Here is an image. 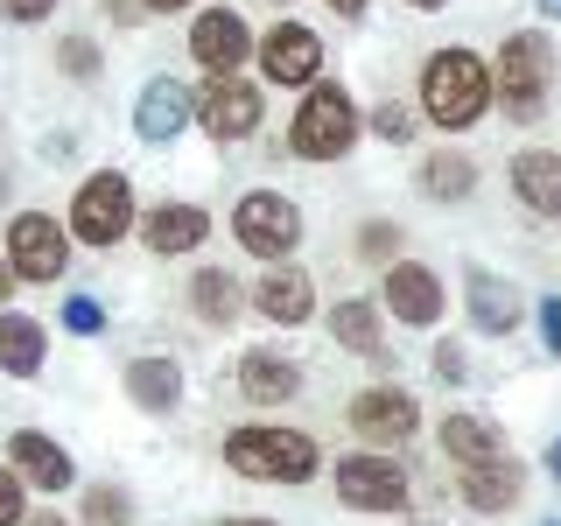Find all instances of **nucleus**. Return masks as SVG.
Here are the masks:
<instances>
[{
  "label": "nucleus",
  "instance_id": "nucleus-1",
  "mask_svg": "<svg viewBox=\"0 0 561 526\" xmlns=\"http://www.w3.org/2000/svg\"><path fill=\"white\" fill-rule=\"evenodd\" d=\"M491 99H499V92H491V64L478 57V49L449 43V49H435V57L421 64V113H428L443 134L478 127Z\"/></svg>",
  "mask_w": 561,
  "mask_h": 526
},
{
  "label": "nucleus",
  "instance_id": "nucleus-2",
  "mask_svg": "<svg viewBox=\"0 0 561 526\" xmlns=\"http://www.w3.org/2000/svg\"><path fill=\"white\" fill-rule=\"evenodd\" d=\"M225 470L253 484H309L323 470V449L309 443L302 428H274V421H253V428L225 435Z\"/></svg>",
  "mask_w": 561,
  "mask_h": 526
},
{
  "label": "nucleus",
  "instance_id": "nucleus-3",
  "mask_svg": "<svg viewBox=\"0 0 561 526\" xmlns=\"http://www.w3.org/2000/svg\"><path fill=\"white\" fill-rule=\"evenodd\" d=\"M358 134H365V119H358L344 84H309L295 119H288V155L295 162H344L358 148Z\"/></svg>",
  "mask_w": 561,
  "mask_h": 526
},
{
  "label": "nucleus",
  "instance_id": "nucleus-4",
  "mask_svg": "<svg viewBox=\"0 0 561 526\" xmlns=\"http://www.w3.org/2000/svg\"><path fill=\"white\" fill-rule=\"evenodd\" d=\"M548 84H554V43L540 28H519L499 43V57H491V92L505 99V113L513 119H534L540 105H548Z\"/></svg>",
  "mask_w": 561,
  "mask_h": 526
},
{
  "label": "nucleus",
  "instance_id": "nucleus-5",
  "mask_svg": "<svg viewBox=\"0 0 561 526\" xmlns=\"http://www.w3.org/2000/svg\"><path fill=\"white\" fill-rule=\"evenodd\" d=\"M232 239H239L253 260L280 267V260L302 245V210L280 197V190H245V197L232 204Z\"/></svg>",
  "mask_w": 561,
  "mask_h": 526
},
{
  "label": "nucleus",
  "instance_id": "nucleus-6",
  "mask_svg": "<svg viewBox=\"0 0 561 526\" xmlns=\"http://www.w3.org/2000/svg\"><path fill=\"white\" fill-rule=\"evenodd\" d=\"M70 232L84 245H119L134 232V183L119 169H99L78 183V197H70Z\"/></svg>",
  "mask_w": 561,
  "mask_h": 526
},
{
  "label": "nucleus",
  "instance_id": "nucleus-7",
  "mask_svg": "<svg viewBox=\"0 0 561 526\" xmlns=\"http://www.w3.org/2000/svg\"><path fill=\"white\" fill-rule=\"evenodd\" d=\"M337 499L351 513H400L408 505V470L393 464V449L337 456Z\"/></svg>",
  "mask_w": 561,
  "mask_h": 526
},
{
  "label": "nucleus",
  "instance_id": "nucleus-8",
  "mask_svg": "<svg viewBox=\"0 0 561 526\" xmlns=\"http://www.w3.org/2000/svg\"><path fill=\"white\" fill-rule=\"evenodd\" d=\"M8 267H14V281H43V288L70 267V239L49 210H22L8 225Z\"/></svg>",
  "mask_w": 561,
  "mask_h": 526
},
{
  "label": "nucleus",
  "instance_id": "nucleus-9",
  "mask_svg": "<svg viewBox=\"0 0 561 526\" xmlns=\"http://www.w3.org/2000/svg\"><path fill=\"white\" fill-rule=\"evenodd\" d=\"M344 421H351L358 443L393 449V443H408V435L421 428V408H414L408 386H365V393H351V414Z\"/></svg>",
  "mask_w": 561,
  "mask_h": 526
},
{
  "label": "nucleus",
  "instance_id": "nucleus-10",
  "mask_svg": "<svg viewBox=\"0 0 561 526\" xmlns=\"http://www.w3.org/2000/svg\"><path fill=\"white\" fill-rule=\"evenodd\" d=\"M253 57H260V78H274V84H323V43H316V28L302 22H274L267 35L253 43Z\"/></svg>",
  "mask_w": 561,
  "mask_h": 526
},
{
  "label": "nucleus",
  "instance_id": "nucleus-11",
  "mask_svg": "<svg viewBox=\"0 0 561 526\" xmlns=\"http://www.w3.org/2000/svg\"><path fill=\"white\" fill-rule=\"evenodd\" d=\"M253 57V28H245L239 8H204L190 22V64L210 70V78H232V70Z\"/></svg>",
  "mask_w": 561,
  "mask_h": 526
},
{
  "label": "nucleus",
  "instance_id": "nucleus-12",
  "mask_svg": "<svg viewBox=\"0 0 561 526\" xmlns=\"http://www.w3.org/2000/svg\"><path fill=\"white\" fill-rule=\"evenodd\" d=\"M197 119H204V134L210 140H245L260 127V84L253 78H210L204 92H197Z\"/></svg>",
  "mask_w": 561,
  "mask_h": 526
},
{
  "label": "nucleus",
  "instance_id": "nucleus-13",
  "mask_svg": "<svg viewBox=\"0 0 561 526\" xmlns=\"http://www.w3.org/2000/svg\"><path fill=\"white\" fill-rule=\"evenodd\" d=\"M379 309H393L400 323L428 330L435 316H443V281H435V267H421V260H393L379 281Z\"/></svg>",
  "mask_w": 561,
  "mask_h": 526
},
{
  "label": "nucleus",
  "instance_id": "nucleus-14",
  "mask_svg": "<svg viewBox=\"0 0 561 526\" xmlns=\"http://www.w3.org/2000/svg\"><path fill=\"white\" fill-rule=\"evenodd\" d=\"M463 302H470V330H478V338H513V330L526 323V295L513 288V281L484 274V267L463 274Z\"/></svg>",
  "mask_w": 561,
  "mask_h": 526
},
{
  "label": "nucleus",
  "instance_id": "nucleus-15",
  "mask_svg": "<svg viewBox=\"0 0 561 526\" xmlns=\"http://www.w3.org/2000/svg\"><path fill=\"white\" fill-rule=\"evenodd\" d=\"M190 113H197V92H190L183 78H148V92L134 105V134L148 140V148H162L190 127Z\"/></svg>",
  "mask_w": 561,
  "mask_h": 526
},
{
  "label": "nucleus",
  "instance_id": "nucleus-16",
  "mask_svg": "<svg viewBox=\"0 0 561 526\" xmlns=\"http://www.w3.org/2000/svg\"><path fill=\"white\" fill-rule=\"evenodd\" d=\"M239 393L253 400V408H280V400L302 393V365H295L288 351H274V344H253L239 358Z\"/></svg>",
  "mask_w": 561,
  "mask_h": 526
},
{
  "label": "nucleus",
  "instance_id": "nucleus-17",
  "mask_svg": "<svg viewBox=\"0 0 561 526\" xmlns=\"http://www.w3.org/2000/svg\"><path fill=\"white\" fill-rule=\"evenodd\" d=\"M456 491H463L470 513H513V505L526 499V464L519 456H499V464L456 470Z\"/></svg>",
  "mask_w": 561,
  "mask_h": 526
},
{
  "label": "nucleus",
  "instance_id": "nucleus-18",
  "mask_svg": "<svg viewBox=\"0 0 561 526\" xmlns=\"http://www.w3.org/2000/svg\"><path fill=\"white\" fill-rule=\"evenodd\" d=\"M253 309L267 316V323H309L316 316V281L302 274V267H288V260H280V267H267L260 274V288H253Z\"/></svg>",
  "mask_w": 561,
  "mask_h": 526
},
{
  "label": "nucleus",
  "instance_id": "nucleus-19",
  "mask_svg": "<svg viewBox=\"0 0 561 526\" xmlns=\"http://www.w3.org/2000/svg\"><path fill=\"white\" fill-rule=\"evenodd\" d=\"M513 197L534 218H561V148H519L513 155Z\"/></svg>",
  "mask_w": 561,
  "mask_h": 526
},
{
  "label": "nucleus",
  "instance_id": "nucleus-20",
  "mask_svg": "<svg viewBox=\"0 0 561 526\" xmlns=\"http://www.w3.org/2000/svg\"><path fill=\"white\" fill-rule=\"evenodd\" d=\"M8 464H14V478L35 484V491H64L70 478H78L70 449H64V443H49V435H35V428H22V435L8 443Z\"/></svg>",
  "mask_w": 561,
  "mask_h": 526
},
{
  "label": "nucleus",
  "instance_id": "nucleus-21",
  "mask_svg": "<svg viewBox=\"0 0 561 526\" xmlns=\"http://www.w3.org/2000/svg\"><path fill=\"white\" fill-rule=\"evenodd\" d=\"M204 232H210V210L204 204H154L148 218H140V245L148 253H190V245H204Z\"/></svg>",
  "mask_w": 561,
  "mask_h": 526
},
{
  "label": "nucleus",
  "instance_id": "nucleus-22",
  "mask_svg": "<svg viewBox=\"0 0 561 526\" xmlns=\"http://www.w3.org/2000/svg\"><path fill=\"white\" fill-rule=\"evenodd\" d=\"M435 443H443V456H449L456 470H478V464H499V456H513V449H505V435L491 428L484 414H443Z\"/></svg>",
  "mask_w": 561,
  "mask_h": 526
},
{
  "label": "nucleus",
  "instance_id": "nucleus-23",
  "mask_svg": "<svg viewBox=\"0 0 561 526\" xmlns=\"http://www.w3.org/2000/svg\"><path fill=\"white\" fill-rule=\"evenodd\" d=\"M127 400L140 414H175V400H183V373H175V358H162V351L127 358Z\"/></svg>",
  "mask_w": 561,
  "mask_h": 526
},
{
  "label": "nucleus",
  "instance_id": "nucleus-24",
  "mask_svg": "<svg viewBox=\"0 0 561 526\" xmlns=\"http://www.w3.org/2000/svg\"><path fill=\"white\" fill-rule=\"evenodd\" d=\"M414 190H421L428 204H463L470 190H478V162H470L463 148H435V155H421Z\"/></svg>",
  "mask_w": 561,
  "mask_h": 526
},
{
  "label": "nucleus",
  "instance_id": "nucleus-25",
  "mask_svg": "<svg viewBox=\"0 0 561 526\" xmlns=\"http://www.w3.org/2000/svg\"><path fill=\"white\" fill-rule=\"evenodd\" d=\"M43 358H49L43 323L22 316V309H0V373H8V379H35V373H43Z\"/></svg>",
  "mask_w": 561,
  "mask_h": 526
},
{
  "label": "nucleus",
  "instance_id": "nucleus-26",
  "mask_svg": "<svg viewBox=\"0 0 561 526\" xmlns=\"http://www.w3.org/2000/svg\"><path fill=\"white\" fill-rule=\"evenodd\" d=\"M190 309H197V323H210V330H232L245 316V295L225 267H197L190 274Z\"/></svg>",
  "mask_w": 561,
  "mask_h": 526
},
{
  "label": "nucleus",
  "instance_id": "nucleus-27",
  "mask_svg": "<svg viewBox=\"0 0 561 526\" xmlns=\"http://www.w3.org/2000/svg\"><path fill=\"white\" fill-rule=\"evenodd\" d=\"M379 295H344L337 309H330V338L344 351H358V358H379Z\"/></svg>",
  "mask_w": 561,
  "mask_h": 526
},
{
  "label": "nucleus",
  "instance_id": "nucleus-28",
  "mask_svg": "<svg viewBox=\"0 0 561 526\" xmlns=\"http://www.w3.org/2000/svg\"><path fill=\"white\" fill-rule=\"evenodd\" d=\"M400 245H408V232H400V225L365 218V225H358V239H351V253H358V260H373V267H393V260H400Z\"/></svg>",
  "mask_w": 561,
  "mask_h": 526
},
{
  "label": "nucleus",
  "instance_id": "nucleus-29",
  "mask_svg": "<svg viewBox=\"0 0 561 526\" xmlns=\"http://www.w3.org/2000/svg\"><path fill=\"white\" fill-rule=\"evenodd\" d=\"M78 526H134V499L119 484H92L84 491V519Z\"/></svg>",
  "mask_w": 561,
  "mask_h": 526
},
{
  "label": "nucleus",
  "instance_id": "nucleus-30",
  "mask_svg": "<svg viewBox=\"0 0 561 526\" xmlns=\"http://www.w3.org/2000/svg\"><path fill=\"white\" fill-rule=\"evenodd\" d=\"M57 64H64L78 84H92V78H99V43H92V35H64V43H57Z\"/></svg>",
  "mask_w": 561,
  "mask_h": 526
},
{
  "label": "nucleus",
  "instance_id": "nucleus-31",
  "mask_svg": "<svg viewBox=\"0 0 561 526\" xmlns=\"http://www.w3.org/2000/svg\"><path fill=\"white\" fill-rule=\"evenodd\" d=\"M373 134H379V140H393V148H400V140H414V113H408L400 99H386V105H373Z\"/></svg>",
  "mask_w": 561,
  "mask_h": 526
},
{
  "label": "nucleus",
  "instance_id": "nucleus-32",
  "mask_svg": "<svg viewBox=\"0 0 561 526\" xmlns=\"http://www.w3.org/2000/svg\"><path fill=\"white\" fill-rule=\"evenodd\" d=\"M64 330H70V338H99V330H105V309L92 302V295H78V302H64Z\"/></svg>",
  "mask_w": 561,
  "mask_h": 526
},
{
  "label": "nucleus",
  "instance_id": "nucleus-33",
  "mask_svg": "<svg viewBox=\"0 0 561 526\" xmlns=\"http://www.w3.org/2000/svg\"><path fill=\"white\" fill-rule=\"evenodd\" d=\"M428 365H435V379H443V386H463V379H470V365H463V344H449V338L428 351Z\"/></svg>",
  "mask_w": 561,
  "mask_h": 526
},
{
  "label": "nucleus",
  "instance_id": "nucleus-34",
  "mask_svg": "<svg viewBox=\"0 0 561 526\" xmlns=\"http://www.w3.org/2000/svg\"><path fill=\"white\" fill-rule=\"evenodd\" d=\"M22 478H14V464H0V526H22Z\"/></svg>",
  "mask_w": 561,
  "mask_h": 526
},
{
  "label": "nucleus",
  "instance_id": "nucleus-35",
  "mask_svg": "<svg viewBox=\"0 0 561 526\" xmlns=\"http://www.w3.org/2000/svg\"><path fill=\"white\" fill-rule=\"evenodd\" d=\"M534 309H540V344H548L554 358H561V295H540Z\"/></svg>",
  "mask_w": 561,
  "mask_h": 526
},
{
  "label": "nucleus",
  "instance_id": "nucleus-36",
  "mask_svg": "<svg viewBox=\"0 0 561 526\" xmlns=\"http://www.w3.org/2000/svg\"><path fill=\"white\" fill-rule=\"evenodd\" d=\"M57 0H0V22H49Z\"/></svg>",
  "mask_w": 561,
  "mask_h": 526
},
{
  "label": "nucleus",
  "instance_id": "nucleus-37",
  "mask_svg": "<svg viewBox=\"0 0 561 526\" xmlns=\"http://www.w3.org/2000/svg\"><path fill=\"white\" fill-rule=\"evenodd\" d=\"M99 8L113 14V22H134V14H140V0H99Z\"/></svg>",
  "mask_w": 561,
  "mask_h": 526
},
{
  "label": "nucleus",
  "instance_id": "nucleus-38",
  "mask_svg": "<svg viewBox=\"0 0 561 526\" xmlns=\"http://www.w3.org/2000/svg\"><path fill=\"white\" fill-rule=\"evenodd\" d=\"M22 526H78V519H64V513H28Z\"/></svg>",
  "mask_w": 561,
  "mask_h": 526
},
{
  "label": "nucleus",
  "instance_id": "nucleus-39",
  "mask_svg": "<svg viewBox=\"0 0 561 526\" xmlns=\"http://www.w3.org/2000/svg\"><path fill=\"white\" fill-rule=\"evenodd\" d=\"M0 302H14V267L0 260Z\"/></svg>",
  "mask_w": 561,
  "mask_h": 526
},
{
  "label": "nucleus",
  "instance_id": "nucleus-40",
  "mask_svg": "<svg viewBox=\"0 0 561 526\" xmlns=\"http://www.w3.org/2000/svg\"><path fill=\"white\" fill-rule=\"evenodd\" d=\"M148 14H175V8H190V0H140Z\"/></svg>",
  "mask_w": 561,
  "mask_h": 526
},
{
  "label": "nucleus",
  "instance_id": "nucleus-41",
  "mask_svg": "<svg viewBox=\"0 0 561 526\" xmlns=\"http://www.w3.org/2000/svg\"><path fill=\"white\" fill-rule=\"evenodd\" d=\"M548 478H561V435L548 443Z\"/></svg>",
  "mask_w": 561,
  "mask_h": 526
},
{
  "label": "nucleus",
  "instance_id": "nucleus-42",
  "mask_svg": "<svg viewBox=\"0 0 561 526\" xmlns=\"http://www.w3.org/2000/svg\"><path fill=\"white\" fill-rule=\"evenodd\" d=\"M330 8H337L344 22H351V14H365V0H330Z\"/></svg>",
  "mask_w": 561,
  "mask_h": 526
},
{
  "label": "nucleus",
  "instance_id": "nucleus-43",
  "mask_svg": "<svg viewBox=\"0 0 561 526\" xmlns=\"http://www.w3.org/2000/svg\"><path fill=\"white\" fill-rule=\"evenodd\" d=\"M534 8H540V14H548V22H561V0H534Z\"/></svg>",
  "mask_w": 561,
  "mask_h": 526
},
{
  "label": "nucleus",
  "instance_id": "nucleus-44",
  "mask_svg": "<svg viewBox=\"0 0 561 526\" xmlns=\"http://www.w3.org/2000/svg\"><path fill=\"white\" fill-rule=\"evenodd\" d=\"M218 526H274V519H218Z\"/></svg>",
  "mask_w": 561,
  "mask_h": 526
},
{
  "label": "nucleus",
  "instance_id": "nucleus-45",
  "mask_svg": "<svg viewBox=\"0 0 561 526\" xmlns=\"http://www.w3.org/2000/svg\"><path fill=\"white\" fill-rule=\"evenodd\" d=\"M408 8H449V0H408Z\"/></svg>",
  "mask_w": 561,
  "mask_h": 526
}]
</instances>
